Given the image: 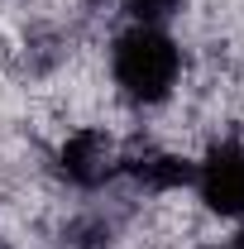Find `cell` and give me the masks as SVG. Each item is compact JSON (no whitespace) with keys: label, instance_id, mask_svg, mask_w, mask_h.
I'll use <instances>...</instances> for the list:
<instances>
[{"label":"cell","instance_id":"1","mask_svg":"<svg viewBox=\"0 0 244 249\" xmlns=\"http://www.w3.org/2000/svg\"><path fill=\"white\" fill-rule=\"evenodd\" d=\"M110 72H115V87L139 106H158L168 101L177 77H182V53L158 24H134L115 38L110 48Z\"/></svg>","mask_w":244,"mask_h":249},{"label":"cell","instance_id":"2","mask_svg":"<svg viewBox=\"0 0 244 249\" xmlns=\"http://www.w3.org/2000/svg\"><path fill=\"white\" fill-rule=\"evenodd\" d=\"M196 192L215 216H244V144H215L196 163Z\"/></svg>","mask_w":244,"mask_h":249},{"label":"cell","instance_id":"3","mask_svg":"<svg viewBox=\"0 0 244 249\" xmlns=\"http://www.w3.org/2000/svg\"><path fill=\"white\" fill-rule=\"evenodd\" d=\"M58 168L72 187L91 192V187H101L120 168V149H115V139L105 129H72L67 144H62V154H58Z\"/></svg>","mask_w":244,"mask_h":249},{"label":"cell","instance_id":"4","mask_svg":"<svg viewBox=\"0 0 244 249\" xmlns=\"http://www.w3.org/2000/svg\"><path fill=\"white\" fill-rule=\"evenodd\" d=\"M124 173L144 192H177V187H192L196 182V163H187L177 154H144V158H129Z\"/></svg>","mask_w":244,"mask_h":249},{"label":"cell","instance_id":"5","mask_svg":"<svg viewBox=\"0 0 244 249\" xmlns=\"http://www.w3.org/2000/svg\"><path fill=\"white\" fill-rule=\"evenodd\" d=\"M124 5H129V15H134L139 24H158V19H163V15H173L182 0H124Z\"/></svg>","mask_w":244,"mask_h":249},{"label":"cell","instance_id":"6","mask_svg":"<svg viewBox=\"0 0 244 249\" xmlns=\"http://www.w3.org/2000/svg\"><path fill=\"white\" fill-rule=\"evenodd\" d=\"M230 249H244V225L235 230V240H230Z\"/></svg>","mask_w":244,"mask_h":249},{"label":"cell","instance_id":"7","mask_svg":"<svg viewBox=\"0 0 244 249\" xmlns=\"http://www.w3.org/2000/svg\"><path fill=\"white\" fill-rule=\"evenodd\" d=\"M206 249H220V245H206Z\"/></svg>","mask_w":244,"mask_h":249}]
</instances>
